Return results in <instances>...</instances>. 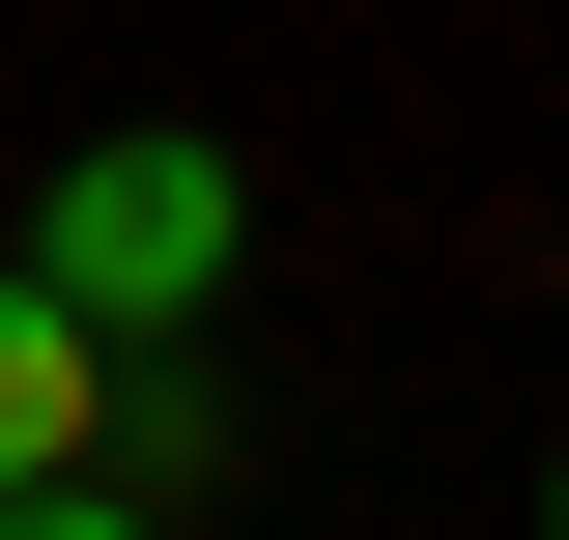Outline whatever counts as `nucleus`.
I'll return each instance as SVG.
<instances>
[{"mask_svg": "<svg viewBox=\"0 0 569 540\" xmlns=\"http://www.w3.org/2000/svg\"><path fill=\"white\" fill-rule=\"evenodd\" d=\"M0 540H171V512H114V483H29V512H0Z\"/></svg>", "mask_w": 569, "mask_h": 540, "instance_id": "nucleus-3", "label": "nucleus"}, {"mask_svg": "<svg viewBox=\"0 0 569 540\" xmlns=\"http://www.w3.org/2000/svg\"><path fill=\"white\" fill-rule=\"evenodd\" d=\"M541 540H569V483H541Z\"/></svg>", "mask_w": 569, "mask_h": 540, "instance_id": "nucleus-4", "label": "nucleus"}, {"mask_svg": "<svg viewBox=\"0 0 569 540\" xmlns=\"http://www.w3.org/2000/svg\"><path fill=\"white\" fill-rule=\"evenodd\" d=\"M228 228H257V200H228V142H86L58 228H29V284H58L86 341H171V313L228 284Z\"/></svg>", "mask_w": 569, "mask_h": 540, "instance_id": "nucleus-1", "label": "nucleus"}, {"mask_svg": "<svg viewBox=\"0 0 569 540\" xmlns=\"http://www.w3.org/2000/svg\"><path fill=\"white\" fill-rule=\"evenodd\" d=\"M86 427H114V341L0 257V512H29V483H86Z\"/></svg>", "mask_w": 569, "mask_h": 540, "instance_id": "nucleus-2", "label": "nucleus"}]
</instances>
